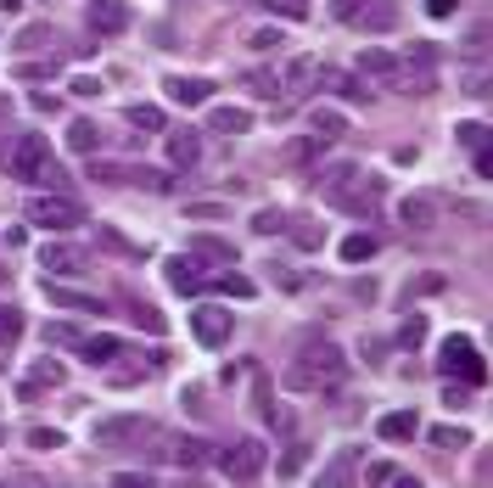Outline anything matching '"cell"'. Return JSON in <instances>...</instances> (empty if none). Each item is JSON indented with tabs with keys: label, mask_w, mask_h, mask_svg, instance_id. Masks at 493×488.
Segmentation results:
<instances>
[{
	"label": "cell",
	"mask_w": 493,
	"mask_h": 488,
	"mask_svg": "<svg viewBox=\"0 0 493 488\" xmlns=\"http://www.w3.org/2000/svg\"><path fill=\"white\" fill-rule=\"evenodd\" d=\"M348 376V359H342L336 343H309L303 354L286 365V388L292 393H319V388H336Z\"/></svg>",
	"instance_id": "6da1fadb"
},
{
	"label": "cell",
	"mask_w": 493,
	"mask_h": 488,
	"mask_svg": "<svg viewBox=\"0 0 493 488\" xmlns=\"http://www.w3.org/2000/svg\"><path fill=\"white\" fill-rule=\"evenodd\" d=\"M438 371L443 376H460L465 388H482V354H477V343H471V337H443V348H438Z\"/></svg>",
	"instance_id": "7a4b0ae2"
},
{
	"label": "cell",
	"mask_w": 493,
	"mask_h": 488,
	"mask_svg": "<svg viewBox=\"0 0 493 488\" xmlns=\"http://www.w3.org/2000/svg\"><path fill=\"white\" fill-rule=\"evenodd\" d=\"M90 180L140 185V191H174V175H168V168H146V163H90Z\"/></svg>",
	"instance_id": "3957f363"
},
{
	"label": "cell",
	"mask_w": 493,
	"mask_h": 488,
	"mask_svg": "<svg viewBox=\"0 0 493 488\" xmlns=\"http://www.w3.org/2000/svg\"><path fill=\"white\" fill-rule=\"evenodd\" d=\"M29 225H46V230H73L84 225V208L68 197V191H46V197L29 202Z\"/></svg>",
	"instance_id": "277c9868"
},
{
	"label": "cell",
	"mask_w": 493,
	"mask_h": 488,
	"mask_svg": "<svg viewBox=\"0 0 493 488\" xmlns=\"http://www.w3.org/2000/svg\"><path fill=\"white\" fill-rule=\"evenodd\" d=\"M46 163H51V135H17L12 152H6L12 180H39V175H46Z\"/></svg>",
	"instance_id": "5b68a950"
},
{
	"label": "cell",
	"mask_w": 493,
	"mask_h": 488,
	"mask_svg": "<svg viewBox=\"0 0 493 488\" xmlns=\"http://www.w3.org/2000/svg\"><path fill=\"white\" fill-rule=\"evenodd\" d=\"M269 466V449H264V438H242V443H230V449L219 455V472L230 483H252Z\"/></svg>",
	"instance_id": "8992f818"
},
{
	"label": "cell",
	"mask_w": 493,
	"mask_h": 488,
	"mask_svg": "<svg viewBox=\"0 0 493 488\" xmlns=\"http://www.w3.org/2000/svg\"><path fill=\"white\" fill-rule=\"evenodd\" d=\"M191 331H197L202 348H225L230 331H235V314L225 304H197V309H191Z\"/></svg>",
	"instance_id": "52a82bcc"
},
{
	"label": "cell",
	"mask_w": 493,
	"mask_h": 488,
	"mask_svg": "<svg viewBox=\"0 0 493 488\" xmlns=\"http://www.w3.org/2000/svg\"><path fill=\"white\" fill-rule=\"evenodd\" d=\"M130 0H90V6H84V23H90V34L96 39H113V34H123L130 29Z\"/></svg>",
	"instance_id": "ba28073f"
},
{
	"label": "cell",
	"mask_w": 493,
	"mask_h": 488,
	"mask_svg": "<svg viewBox=\"0 0 493 488\" xmlns=\"http://www.w3.org/2000/svg\"><path fill=\"white\" fill-rule=\"evenodd\" d=\"M168 287H174L180 298H191V292L208 287V270H202L197 253H174V259H168Z\"/></svg>",
	"instance_id": "9c48e42d"
},
{
	"label": "cell",
	"mask_w": 493,
	"mask_h": 488,
	"mask_svg": "<svg viewBox=\"0 0 493 488\" xmlns=\"http://www.w3.org/2000/svg\"><path fill=\"white\" fill-rule=\"evenodd\" d=\"M348 23L364 34H387V29H398V0H364V6H353Z\"/></svg>",
	"instance_id": "30bf717a"
},
{
	"label": "cell",
	"mask_w": 493,
	"mask_h": 488,
	"mask_svg": "<svg viewBox=\"0 0 493 488\" xmlns=\"http://www.w3.org/2000/svg\"><path fill=\"white\" fill-rule=\"evenodd\" d=\"M146 432H152V421H140V415H106V421L90 427V438L101 443V449L106 443H123V438H146Z\"/></svg>",
	"instance_id": "8fae6325"
},
{
	"label": "cell",
	"mask_w": 493,
	"mask_h": 488,
	"mask_svg": "<svg viewBox=\"0 0 493 488\" xmlns=\"http://www.w3.org/2000/svg\"><path fill=\"white\" fill-rule=\"evenodd\" d=\"M163 90H168V101H174V107H202V101L213 96V79H197V73H168L163 79Z\"/></svg>",
	"instance_id": "7c38bea8"
},
{
	"label": "cell",
	"mask_w": 493,
	"mask_h": 488,
	"mask_svg": "<svg viewBox=\"0 0 493 488\" xmlns=\"http://www.w3.org/2000/svg\"><path fill=\"white\" fill-rule=\"evenodd\" d=\"M39 264H46L51 275H84V247H73V242H46L39 247Z\"/></svg>",
	"instance_id": "4fadbf2b"
},
{
	"label": "cell",
	"mask_w": 493,
	"mask_h": 488,
	"mask_svg": "<svg viewBox=\"0 0 493 488\" xmlns=\"http://www.w3.org/2000/svg\"><path fill=\"white\" fill-rule=\"evenodd\" d=\"M359 73L364 79H398L404 73V56L398 51H381V46H364L359 51Z\"/></svg>",
	"instance_id": "5bb4252c"
},
{
	"label": "cell",
	"mask_w": 493,
	"mask_h": 488,
	"mask_svg": "<svg viewBox=\"0 0 493 488\" xmlns=\"http://www.w3.org/2000/svg\"><path fill=\"white\" fill-rule=\"evenodd\" d=\"M353 180H359V163H331L326 175H319V197H326V202L336 208V202L353 191Z\"/></svg>",
	"instance_id": "9a60e30c"
},
{
	"label": "cell",
	"mask_w": 493,
	"mask_h": 488,
	"mask_svg": "<svg viewBox=\"0 0 493 488\" xmlns=\"http://www.w3.org/2000/svg\"><path fill=\"white\" fill-rule=\"evenodd\" d=\"M314 73H319L314 56H292L286 68H281V96H303L309 84H314Z\"/></svg>",
	"instance_id": "2e32d148"
},
{
	"label": "cell",
	"mask_w": 493,
	"mask_h": 488,
	"mask_svg": "<svg viewBox=\"0 0 493 488\" xmlns=\"http://www.w3.org/2000/svg\"><path fill=\"white\" fill-rule=\"evenodd\" d=\"M438 214H443V202H438V197H404V202H398V219L410 225V230L438 225Z\"/></svg>",
	"instance_id": "e0dca14e"
},
{
	"label": "cell",
	"mask_w": 493,
	"mask_h": 488,
	"mask_svg": "<svg viewBox=\"0 0 493 488\" xmlns=\"http://www.w3.org/2000/svg\"><path fill=\"white\" fill-rule=\"evenodd\" d=\"M46 298H51L56 309H73V314H101V304L90 298V292H73V287H56L51 275H46Z\"/></svg>",
	"instance_id": "ac0fdd59"
},
{
	"label": "cell",
	"mask_w": 493,
	"mask_h": 488,
	"mask_svg": "<svg viewBox=\"0 0 493 488\" xmlns=\"http://www.w3.org/2000/svg\"><path fill=\"white\" fill-rule=\"evenodd\" d=\"M208 130L213 135H247L252 130V113L247 107H213L208 113Z\"/></svg>",
	"instance_id": "d6986e66"
},
{
	"label": "cell",
	"mask_w": 493,
	"mask_h": 488,
	"mask_svg": "<svg viewBox=\"0 0 493 488\" xmlns=\"http://www.w3.org/2000/svg\"><path fill=\"white\" fill-rule=\"evenodd\" d=\"M376 432L387 438V443H410V438L421 432V421H415V410H393V415L376 421Z\"/></svg>",
	"instance_id": "ffe728a7"
},
{
	"label": "cell",
	"mask_w": 493,
	"mask_h": 488,
	"mask_svg": "<svg viewBox=\"0 0 493 488\" xmlns=\"http://www.w3.org/2000/svg\"><path fill=\"white\" fill-rule=\"evenodd\" d=\"M46 388H62V365H56V359H39V365L23 376V388H17V393H23V398H39Z\"/></svg>",
	"instance_id": "44dd1931"
},
{
	"label": "cell",
	"mask_w": 493,
	"mask_h": 488,
	"mask_svg": "<svg viewBox=\"0 0 493 488\" xmlns=\"http://www.w3.org/2000/svg\"><path fill=\"white\" fill-rule=\"evenodd\" d=\"M79 354L90 359V365H106V359H118V354H123V343L101 331V337H79Z\"/></svg>",
	"instance_id": "7402d4cb"
},
{
	"label": "cell",
	"mask_w": 493,
	"mask_h": 488,
	"mask_svg": "<svg viewBox=\"0 0 493 488\" xmlns=\"http://www.w3.org/2000/svg\"><path fill=\"white\" fill-rule=\"evenodd\" d=\"M314 79H319V84H331V90H342L348 101H370V84H364V79H348V73H336V68H319Z\"/></svg>",
	"instance_id": "603a6c76"
},
{
	"label": "cell",
	"mask_w": 493,
	"mask_h": 488,
	"mask_svg": "<svg viewBox=\"0 0 493 488\" xmlns=\"http://www.w3.org/2000/svg\"><path fill=\"white\" fill-rule=\"evenodd\" d=\"M197 158H202V141L191 135V130H180V135H168V163H174V168H191V163H197Z\"/></svg>",
	"instance_id": "cb8c5ba5"
},
{
	"label": "cell",
	"mask_w": 493,
	"mask_h": 488,
	"mask_svg": "<svg viewBox=\"0 0 493 488\" xmlns=\"http://www.w3.org/2000/svg\"><path fill=\"white\" fill-rule=\"evenodd\" d=\"M242 84H247L259 101H275V96H281V73H275V68H247Z\"/></svg>",
	"instance_id": "d4e9b609"
},
{
	"label": "cell",
	"mask_w": 493,
	"mask_h": 488,
	"mask_svg": "<svg viewBox=\"0 0 493 488\" xmlns=\"http://www.w3.org/2000/svg\"><path fill=\"white\" fill-rule=\"evenodd\" d=\"M309 130H314L319 141H336V135H348V118H342L336 107H314V118H309Z\"/></svg>",
	"instance_id": "484cf974"
},
{
	"label": "cell",
	"mask_w": 493,
	"mask_h": 488,
	"mask_svg": "<svg viewBox=\"0 0 493 488\" xmlns=\"http://www.w3.org/2000/svg\"><path fill=\"white\" fill-rule=\"evenodd\" d=\"M68 146H73V152H84V158H96V146H101V130H96L90 118H73V124H68Z\"/></svg>",
	"instance_id": "4316f807"
},
{
	"label": "cell",
	"mask_w": 493,
	"mask_h": 488,
	"mask_svg": "<svg viewBox=\"0 0 493 488\" xmlns=\"http://www.w3.org/2000/svg\"><path fill=\"white\" fill-rule=\"evenodd\" d=\"M51 46H56V29H51V23H29L23 34H17V46H12V51H23V56H29V51H51Z\"/></svg>",
	"instance_id": "83f0119b"
},
{
	"label": "cell",
	"mask_w": 493,
	"mask_h": 488,
	"mask_svg": "<svg viewBox=\"0 0 493 488\" xmlns=\"http://www.w3.org/2000/svg\"><path fill=\"white\" fill-rule=\"evenodd\" d=\"M191 253H197V259H208V264H235V247L230 242H219V236H197V242H191Z\"/></svg>",
	"instance_id": "f1b7e54d"
},
{
	"label": "cell",
	"mask_w": 493,
	"mask_h": 488,
	"mask_svg": "<svg viewBox=\"0 0 493 488\" xmlns=\"http://www.w3.org/2000/svg\"><path fill=\"white\" fill-rule=\"evenodd\" d=\"M364 483H404V488H415V477L404 472V466H393V460H376V466H364Z\"/></svg>",
	"instance_id": "f546056e"
},
{
	"label": "cell",
	"mask_w": 493,
	"mask_h": 488,
	"mask_svg": "<svg viewBox=\"0 0 493 488\" xmlns=\"http://www.w3.org/2000/svg\"><path fill=\"white\" fill-rule=\"evenodd\" d=\"M455 146H465V152H482V146H488V124H482V118L455 124Z\"/></svg>",
	"instance_id": "4dcf8cb0"
},
{
	"label": "cell",
	"mask_w": 493,
	"mask_h": 488,
	"mask_svg": "<svg viewBox=\"0 0 493 488\" xmlns=\"http://www.w3.org/2000/svg\"><path fill=\"white\" fill-rule=\"evenodd\" d=\"M364 259H376V236H364V230H359V236L342 242V264H364Z\"/></svg>",
	"instance_id": "1f68e13d"
},
{
	"label": "cell",
	"mask_w": 493,
	"mask_h": 488,
	"mask_svg": "<svg viewBox=\"0 0 493 488\" xmlns=\"http://www.w3.org/2000/svg\"><path fill=\"white\" fill-rule=\"evenodd\" d=\"M393 84H398V90H404V96H432V90H438V79H432V73H426V68H421V73H398Z\"/></svg>",
	"instance_id": "d6a6232c"
},
{
	"label": "cell",
	"mask_w": 493,
	"mask_h": 488,
	"mask_svg": "<svg viewBox=\"0 0 493 488\" xmlns=\"http://www.w3.org/2000/svg\"><path fill=\"white\" fill-rule=\"evenodd\" d=\"M123 118H130L135 130H163V107H152V101H135V107L123 113Z\"/></svg>",
	"instance_id": "836d02e7"
},
{
	"label": "cell",
	"mask_w": 493,
	"mask_h": 488,
	"mask_svg": "<svg viewBox=\"0 0 493 488\" xmlns=\"http://www.w3.org/2000/svg\"><path fill=\"white\" fill-rule=\"evenodd\" d=\"M17 337H23V314H17L12 304H0V348H12Z\"/></svg>",
	"instance_id": "e575fe53"
},
{
	"label": "cell",
	"mask_w": 493,
	"mask_h": 488,
	"mask_svg": "<svg viewBox=\"0 0 493 488\" xmlns=\"http://www.w3.org/2000/svg\"><path fill=\"white\" fill-rule=\"evenodd\" d=\"M213 287H219L225 298H252V281H247V275H230V270L213 275Z\"/></svg>",
	"instance_id": "d590c367"
},
{
	"label": "cell",
	"mask_w": 493,
	"mask_h": 488,
	"mask_svg": "<svg viewBox=\"0 0 493 488\" xmlns=\"http://www.w3.org/2000/svg\"><path fill=\"white\" fill-rule=\"evenodd\" d=\"M252 230H259V236H275V230H286V214L281 208H259V214H252Z\"/></svg>",
	"instance_id": "8d00e7d4"
},
{
	"label": "cell",
	"mask_w": 493,
	"mask_h": 488,
	"mask_svg": "<svg viewBox=\"0 0 493 488\" xmlns=\"http://www.w3.org/2000/svg\"><path fill=\"white\" fill-rule=\"evenodd\" d=\"M319 146H326L319 135H303V141H292V146H286V163H309V158H319Z\"/></svg>",
	"instance_id": "74e56055"
},
{
	"label": "cell",
	"mask_w": 493,
	"mask_h": 488,
	"mask_svg": "<svg viewBox=\"0 0 493 488\" xmlns=\"http://www.w3.org/2000/svg\"><path fill=\"white\" fill-rule=\"evenodd\" d=\"M130 321H135V326H146V331H157V337H163V314H157L152 304H140V298H135V304H130Z\"/></svg>",
	"instance_id": "f35d334b"
},
{
	"label": "cell",
	"mask_w": 493,
	"mask_h": 488,
	"mask_svg": "<svg viewBox=\"0 0 493 488\" xmlns=\"http://www.w3.org/2000/svg\"><path fill=\"white\" fill-rule=\"evenodd\" d=\"M247 46H252V51H281V46H286V34H281V29H252V34H247Z\"/></svg>",
	"instance_id": "ab89813d"
},
{
	"label": "cell",
	"mask_w": 493,
	"mask_h": 488,
	"mask_svg": "<svg viewBox=\"0 0 493 488\" xmlns=\"http://www.w3.org/2000/svg\"><path fill=\"white\" fill-rule=\"evenodd\" d=\"M432 443H438V449H465L471 432L465 427H432Z\"/></svg>",
	"instance_id": "60d3db41"
},
{
	"label": "cell",
	"mask_w": 493,
	"mask_h": 488,
	"mask_svg": "<svg viewBox=\"0 0 493 488\" xmlns=\"http://www.w3.org/2000/svg\"><path fill=\"white\" fill-rule=\"evenodd\" d=\"M96 242H101V247H113V253H123V259H140V247H135V242H123L118 230H106V225L96 230Z\"/></svg>",
	"instance_id": "b9f144b4"
},
{
	"label": "cell",
	"mask_w": 493,
	"mask_h": 488,
	"mask_svg": "<svg viewBox=\"0 0 493 488\" xmlns=\"http://www.w3.org/2000/svg\"><path fill=\"white\" fill-rule=\"evenodd\" d=\"M46 343H56V348H79V331H73L68 321H51V326H46Z\"/></svg>",
	"instance_id": "7bdbcfd3"
},
{
	"label": "cell",
	"mask_w": 493,
	"mask_h": 488,
	"mask_svg": "<svg viewBox=\"0 0 493 488\" xmlns=\"http://www.w3.org/2000/svg\"><path fill=\"white\" fill-rule=\"evenodd\" d=\"M398 343H404V348H415V343H426V314H410V321H404V331H398Z\"/></svg>",
	"instance_id": "ee69618b"
},
{
	"label": "cell",
	"mask_w": 493,
	"mask_h": 488,
	"mask_svg": "<svg viewBox=\"0 0 493 488\" xmlns=\"http://www.w3.org/2000/svg\"><path fill=\"white\" fill-rule=\"evenodd\" d=\"M348 477H353V449L342 455L336 466H326V472H319V483H331V488H336V483H348Z\"/></svg>",
	"instance_id": "f6af8a7d"
},
{
	"label": "cell",
	"mask_w": 493,
	"mask_h": 488,
	"mask_svg": "<svg viewBox=\"0 0 493 488\" xmlns=\"http://www.w3.org/2000/svg\"><path fill=\"white\" fill-rule=\"evenodd\" d=\"M29 443L34 449H62V432L56 427H29Z\"/></svg>",
	"instance_id": "bcb514c9"
},
{
	"label": "cell",
	"mask_w": 493,
	"mask_h": 488,
	"mask_svg": "<svg viewBox=\"0 0 493 488\" xmlns=\"http://www.w3.org/2000/svg\"><path fill=\"white\" fill-rule=\"evenodd\" d=\"M225 214H230L225 202H191L185 208V219H225Z\"/></svg>",
	"instance_id": "7dc6e473"
},
{
	"label": "cell",
	"mask_w": 493,
	"mask_h": 488,
	"mask_svg": "<svg viewBox=\"0 0 493 488\" xmlns=\"http://www.w3.org/2000/svg\"><path fill=\"white\" fill-rule=\"evenodd\" d=\"M292 242H297V247H319V242H326V225H297Z\"/></svg>",
	"instance_id": "c3c4849f"
},
{
	"label": "cell",
	"mask_w": 493,
	"mask_h": 488,
	"mask_svg": "<svg viewBox=\"0 0 493 488\" xmlns=\"http://www.w3.org/2000/svg\"><path fill=\"white\" fill-rule=\"evenodd\" d=\"M303 460H309V449H303V443H292L286 460H281V477H297V472H303Z\"/></svg>",
	"instance_id": "681fc988"
},
{
	"label": "cell",
	"mask_w": 493,
	"mask_h": 488,
	"mask_svg": "<svg viewBox=\"0 0 493 488\" xmlns=\"http://www.w3.org/2000/svg\"><path fill=\"white\" fill-rule=\"evenodd\" d=\"M264 6H269V12H281V17H292V23H297V17H309L303 0H264Z\"/></svg>",
	"instance_id": "f907efd6"
},
{
	"label": "cell",
	"mask_w": 493,
	"mask_h": 488,
	"mask_svg": "<svg viewBox=\"0 0 493 488\" xmlns=\"http://www.w3.org/2000/svg\"><path fill=\"white\" fill-rule=\"evenodd\" d=\"M443 405H448V410H465V405H471V388H465V381H460V388L448 381V388H443Z\"/></svg>",
	"instance_id": "816d5d0a"
},
{
	"label": "cell",
	"mask_w": 493,
	"mask_h": 488,
	"mask_svg": "<svg viewBox=\"0 0 493 488\" xmlns=\"http://www.w3.org/2000/svg\"><path fill=\"white\" fill-rule=\"evenodd\" d=\"M174 460H180V466H197V460H202V443H191V438L174 443Z\"/></svg>",
	"instance_id": "f5cc1de1"
},
{
	"label": "cell",
	"mask_w": 493,
	"mask_h": 488,
	"mask_svg": "<svg viewBox=\"0 0 493 488\" xmlns=\"http://www.w3.org/2000/svg\"><path fill=\"white\" fill-rule=\"evenodd\" d=\"M118 488H152V472H118Z\"/></svg>",
	"instance_id": "db71d44e"
},
{
	"label": "cell",
	"mask_w": 493,
	"mask_h": 488,
	"mask_svg": "<svg viewBox=\"0 0 493 488\" xmlns=\"http://www.w3.org/2000/svg\"><path fill=\"white\" fill-rule=\"evenodd\" d=\"M465 96H488V73H482V68L465 73Z\"/></svg>",
	"instance_id": "11a10c76"
},
{
	"label": "cell",
	"mask_w": 493,
	"mask_h": 488,
	"mask_svg": "<svg viewBox=\"0 0 493 488\" xmlns=\"http://www.w3.org/2000/svg\"><path fill=\"white\" fill-rule=\"evenodd\" d=\"M426 12H432V17H455L460 0H426Z\"/></svg>",
	"instance_id": "9f6ffc18"
},
{
	"label": "cell",
	"mask_w": 493,
	"mask_h": 488,
	"mask_svg": "<svg viewBox=\"0 0 493 488\" xmlns=\"http://www.w3.org/2000/svg\"><path fill=\"white\" fill-rule=\"evenodd\" d=\"M17 79H51V68H46V62H23V68H17Z\"/></svg>",
	"instance_id": "6f0895ef"
},
{
	"label": "cell",
	"mask_w": 493,
	"mask_h": 488,
	"mask_svg": "<svg viewBox=\"0 0 493 488\" xmlns=\"http://www.w3.org/2000/svg\"><path fill=\"white\" fill-rule=\"evenodd\" d=\"M0 118H12V96L6 90H0Z\"/></svg>",
	"instance_id": "680465c9"
},
{
	"label": "cell",
	"mask_w": 493,
	"mask_h": 488,
	"mask_svg": "<svg viewBox=\"0 0 493 488\" xmlns=\"http://www.w3.org/2000/svg\"><path fill=\"white\" fill-rule=\"evenodd\" d=\"M6 152H12V141H6V135H0V163H6Z\"/></svg>",
	"instance_id": "91938a15"
},
{
	"label": "cell",
	"mask_w": 493,
	"mask_h": 488,
	"mask_svg": "<svg viewBox=\"0 0 493 488\" xmlns=\"http://www.w3.org/2000/svg\"><path fill=\"white\" fill-rule=\"evenodd\" d=\"M6 275H12V270H0V281H6Z\"/></svg>",
	"instance_id": "94428289"
},
{
	"label": "cell",
	"mask_w": 493,
	"mask_h": 488,
	"mask_svg": "<svg viewBox=\"0 0 493 488\" xmlns=\"http://www.w3.org/2000/svg\"><path fill=\"white\" fill-rule=\"evenodd\" d=\"M0 443H6V427H0Z\"/></svg>",
	"instance_id": "6125c7cd"
}]
</instances>
